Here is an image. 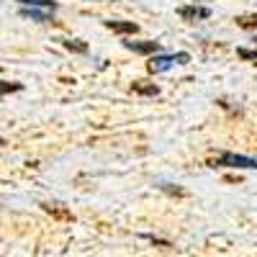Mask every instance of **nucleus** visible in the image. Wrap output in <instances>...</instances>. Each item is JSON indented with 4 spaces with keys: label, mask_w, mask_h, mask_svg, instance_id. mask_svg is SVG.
<instances>
[{
    "label": "nucleus",
    "mask_w": 257,
    "mask_h": 257,
    "mask_svg": "<svg viewBox=\"0 0 257 257\" xmlns=\"http://www.w3.org/2000/svg\"><path fill=\"white\" fill-rule=\"evenodd\" d=\"M211 167H234V170H254L257 167V160L252 157H244V155H234V152H224L219 157L208 160Z\"/></svg>",
    "instance_id": "obj_1"
},
{
    "label": "nucleus",
    "mask_w": 257,
    "mask_h": 257,
    "mask_svg": "<svg viewBox=\"0 0 257 257\" xmlns=\"http://www.w3.org/2000/svg\"><path fill=\"white\" fill-rule=\"evenodd\" d=\"M3 144H6V139H0V147H3Z\"/></svg>",
    "instance_id": "obj_16"
},
{
    "label": "nucleus",
    "mask_w": 257,
    "mask_h": 257,
    "mask_svg": "<svg viewBox=\"0 0 257 257\" xmlns=\"http://www.w3.org/2000/svg\"><path fill=\"white\" fill-rule=\"evenodd\" d=\"M237 26H239V29H244V31H252V29H257V13L237 16Z\"/></svg>",
    "instance_id": "obj_9"
},
{
    "label": "nucleus",
    "mask_w": 257,
    "mask_h": 257,
    "mask_svg": "<svg viewBox=\"0 0 257 257\" xmlns=\"http://www.w3.org/2000/svg\"><path fill=\"white\" fill-rule=\"evenodd\" d=\"M254 44H257V39H254Z\"/></svg>",
    "instance_id": "obj_17"
},
{
    "label": "nucleus",
    "mask_w": 257,
    "mask_h": 257,
    "mask_svg": "<svg viewBox=\"0 0 257 257\" xmlns=\"http://www.w3.org/2000/svg\"><path fill=\"white\" fill-rule=\"evenodd\" d=\"M237 54H239L242 59H254V62H257V52H249V49H239Z\"/></svg>",
    "instance_id": "obj_15"
},
{
    "label": "nucleus",
    "mask_w": 257,
    "mask_h": 257,
    "mask_svg": "<svg viewBox=\"0 0 257 257\" xmlns=\"http://www.w3.org/2000/svg\"><path fill=\"white\" fill-rule=\"evenodd\" d=\"M123 47L137 52V54H157L160 52L157 41H123Z\"/></svg>",
    "instance_id": "obj_3"
},
{
    "label": "nucleus",
    "mask_w": 257,
    "mask_h": 257,
    "mask_svg": "<svg viewBox=\"0 0 257 257\" xmlns=\"http://www.w3.org/2000/svg\"><path fill=\"white\" fill-rule=\"evenodd\" d=\"M44 211L52 213V216L59 219V221H72V211L64 208L62 203H44Z\"/></svg>",
    "instance_id": "obj_6"
},
{
    "label": "nucleus",
    "mask_w": 257,
    "mask_h": 257,
    "mask_svg": "<svg viewBox=\"0 0 257 257\" xmlns=\"http://www.w3.org/2000/svg\"><path fill=\"white\" fill-rule=\"evenodd\" d=\"M178 16H180L183 21H196V18H208L211 11H208V8H198V6H183V8L178 11Z\"/></svg>",
    "instance_id": "obj_4"
},
{
    "label": "nucleus",
    "mask_w": 257,
    "mask_h": 257,
    "mask_svg": "<svg viewBox=\"0 0 257 257\" xmlns=\"http://www.w3.org/2000/svg\"><path fill=\"white\" fill-rule=\"evenodd\" d=\"M18 90H24V85H21V82H6V80H0V98L8 95V93H18Z\"/></svg>",
    "instance_id": "obj_11"
},
{
    "label": "nucleus",
    "mask_w": 257,
    "mask_h": 257,
    "mask_svg": "<svg viewBox=\"0 0 257 257\" xmlns=\"http://www.w3.org/2000/svg\"><path fill=\"white\" fill-rule=\"evenodd\" d=\"M21 6H29V8H47V11H57L54 0H18Z\"/></svg>",
    "instance_id": "obj_10"
},
{
    "label": "nucleus",
    "mask_w": 257,
    "mask_h": 257,
    "mask_svg": "<svg viewBox=\"0 0 257 257\" xmlns=\"http://www.w3.org/2000/svg\"><path fill=\"white\" fill-rule=\"evenodd\" d=\"M59 44L64 47V49H70V52H75V54H88V44L85 41H72V39H59Z\"/></svg>",
    "instance_id": "obj_8"
},
{
    "label": "nucleus",
    "mask_w": 257,
    "mask_h": 257,
    "mask_svg": "<svg viewBox=\"0 0 257 257\" xmlns=\"http://www.w3.org/2000/svg\"><path fill=\"white\" fill-rule=\"evenodd\" d=\"M144 239H149L152 244H157V247H162V249H170V247H173L167 239H157V237H152V234H144Z\"/></svg>",
    "instance_id": "obj_14"
},
{
    "label": "nucleus",
    "mask_w": 257,
    "mask_h": 257,
    "mask_svg": "<svg viewBox=\"0 0 257 257\" xmlns=\"http://www.w3.org/2000/svg\"><path fill=\"white\" fill-rule=\"evenodd\" d=\"M132 90H134L137 95H149V98H155V95H160V88H157L155 82H142V80L132 85Z\"/></svg>",
    "instance_id": "obj_7"
},
{
    "label": "nucleus",
    "mask_w": 257,
    "mask_h": 257,
    "mask_svg": "<svg viewBox=\"0 0 257 257\" xmlns=\"http://www.w3.org/2000/svg\"><path fill=\"white\" fill-rule=\"evenodd\" d=\"M160 188L167 193V196H178V198H185V196H188V190H183V188H178V185H167V183H165V185H160Z\"/></svg>",
    "instance_id": "obj_13"
},
{
    "label": "nucleus",
    "mask_w": 257,
    "mask_h": 257,
    "mask_svg": "<svg viewBox=\"0 0 257 257\" xmlns=\"http://www.w3.org/2000/svg\"><path fill=\"white\" fill-rule=\"evenodd\" d=\"M24 16H31L34 21H41V24H49V21H52V16H49V13H41V11H36V8H31V11L26 8V11H24Z\"/></svg>",
    "instance_id": "obj_12"
},
{
    "label": "nucleus",
    "mask_w": 257,
    "mask_h": 257,
    "mask_svg": "<svg viewBox=\"0 0 257 257\" xmlns=\"http://www.w3.org/2000/svg\"><path fill=\"white\" fill-rule=\"evenodd\" d=\"M105 29H111L116 34H137L139 31L134 21H105Z\"/></svg>",
    "instance_id": "obj_5"
},
{
    "label": "nucleus",
    "mask_w": 257,
    "mask_h": 257,
    "mask_svg": "<svg viewBox=\"0 0 257 257\" xmlns=\"http://www.w3.org/2000/svg\"><path fill=\"white\" fill-rule=\"evenodd\" d=\"M188 62H190V54H185V52H180V54H160V57H152L147 62V70L149 72H165L167 67H173V64H188Z\"/></svg>",
    "instance_id": "obj_2"
}]
</instances>
